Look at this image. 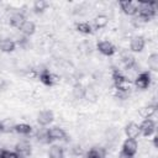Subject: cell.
<instances>
[{"mask_svg": "<svg viewBox=\"0 0 158 158\" xmlns=\"http://www.w3.org/2000/svg\"><path fill=\"white\" fill-rule=\"evenodd\" d=\"M156 2L149 1V2H139L137 5V14L138 17L143 21H151L156 16Z\"/></svg>", "mask_w": 158, "mask_h": 158, "instance_id": "obj_1", "label": "cell"}, {"mask_svg": "<svg viewBox=\"0 0 158 158\" xmlns=\"http://www.w3.org/2000/svg\"><path fill=\"white\" fill-rule=\"evenodd\" d=\"M37 77L40 79V81L47 86H52V85H56L59 83V77L51 73L48 69H41L37 73Z\"/></svg>", "mask_w": 158, "mask_h": 158, "instance_id": "obj_2", "label": "cell"}, {"mask_svg": "<svg viewBox=\"0 0 158 158\" xmlns=\"http://www.w3.org/2000/svg\"><path fill=\"white\" fill-rule=\"evenodd\" d=\"M151 84V73L149 72H142L139 73L135 79V85L138 89H146Z\"/></svg>", "mask_w": 158, "mask_h": 158, "instance_id": "obj_3", "label": "cell"}, {"mask_svg": "<svg viewBox=\"0 0 158 158\" xmlns=\"http://www.w3.org/2000/svg\"><path fill=\"white\" fill-rule=\"evenodd\" d=\"M67 135L65 132L59 128V127H52V128H48L47 130V138H48V142H52V141H59V139H65Z\"/></svg>", "mask_w": 158, "mask_h": 158, "instance_id": "obj_4", "label": "cell"}, {"mask_svg": "<svg viewBox=\"0 0 158 158\" xmlns=\"http://www.w3.org/2000/svg\"><path fill=\"white\" fill-rule=\"evenodd\" d=\"M54 118V115L51 110H42L38 112L37 115V122L41 125V126H47L49 125Z\"/></svg>", "mask_w": 158, "mask_h": 158, "instance_id": "obj_5", "label": "cell"}, {"mask_svg": "<svg viewBox=\"0 0 158 158\" xmlns=\"http://www.w3.org/2000/svg\"><path fill=\"white\" fill-rule=\"evenodd\" d=\"M139 131L143 136H151L154 131H156V125H154V121L151 120V118H146L143 120V122L139 125Z\"/></svg>", "mask_w": 158, "mask_h": 158, "instance_id": "obj_6", "label": "cell"}, {"mask_svg": "<svg viewBox=\"0 0 158 158\" xmlns=\"http://www.w3.org/2000/svg\"><path fill=\"white\" fill-rule=\"evenodd\" d=\"M15 152L19 154L20 158H23L26 156L31 154V144L27 141H20L15 146Z\"/></svg>", "mask_w": 158, "mask_h": 158, "instance_id": "obj_7", "label": "cell"}, {"mask_svg": "<svg viewBox=\"0 0 158 158\" xmlns=\"http://www.w3.org/2000/svg\"><path fill=\"white\" fill-rule=\"evenodd\" d=\"M98 49H99V52L100 53H102L104 56H112L115 52H116V48H115V46L111 43V42H109V41H101V42H99L98 43Z\"/></svg>", "mask_w": 158, "mask_h": 158, "instance_id": "obj_8", "label": "cell"}, {"mask_svg": "<svg viewBox=\"0 0 158 158\" xmlns=\"http://www.w3.org/2000/svg\"><path fill=\"white\" fill-rule=\"evenodd\" d=\"M125 133L127 136V138H132V139H136V137L139 136L141 131H139V125L135 123V122H130L126 128H125Z\"/></svg>", "mask_w": 158, "mask_h": 158, "instance_id": "obj_9", "label": "cell"}, {"mask_svg": "<svg viewBox=\"0 0 158 158\" xmlns=\"http://www.w3.org/2000/svg\"><path fill=\"white\" fill-rule=\"evenodd\" d=\"M137 148H138V146H137L136 139L127 138V139L123 142L121 151H123V152H126V153H128V154H131V156H135L136 152H137Z\"/></svg>", "mask_w": 158, "mask_h": 158, "instance_id": "obj_10", "label": "cell"}, {"mask_svg": "<svg viewBox=\"0 0 158 158\" xmlns=\"http://www.w3.org/2000/svg\"><path fill=\"white\" fill-rule=\"evenodd\" d=\"M144 44H146V41L142 36H136L131 40V44H130V48L131 51L133 52H142L143 48H144Z\"/></svg>", "mask_w": 158, "mask_h": 158, "instance_id": "obj_11", "label": "cell"}, {"mask_svg": "<svg viewBox=\"0 0 158 158\" xmlns=\"http://www.w3.org/2000/svg\"><path fill=\"white\" fill-rule=\"evenodd\" d=\"M120 6L122 11L128 16H133L137 14V5L132 1H120Z\"/></svg>", "mask_w": 158, "mask_h": 158, "instance_id": "obj_12", "label": "cell"}, {"mask_svg": "<svg viewBox=\"0 0 158 158\" xmlns=\"http://www.w3.org/2000/svg\"><path fill=\"white\" fill-rule=\"evenodd\" d=\"M25 21H26L25 20V15L17 12V14H14L11 16V19H10V26H12L15 28H20Z\"/></svg>", "mask_w": 158, "mask_h": 158, "instance_id": "obj_13", "label": "cell"}, {"mask_svg": "<svg viewBox=\"0 0 158 158\" xmlns=\"http://www.w3.org/2000/svg\"><path fill=\"white\" fill-rule=\"evenodd\" d=\"M20 31L25 35V36H31L35 33L36 31V25L32 21H25L22 23V26L20 27Z\"/></svg>", "mask_w": 158, "mask_h": 158, "instance_id": "obj_14", "label": "cell"}, {"mask_svg": "<svg viewBox=\"0 0 158 158\" xmlns=\"http://www.w3.org/2000/svg\"><path fill=\"white\" fill-rule=\"evenodd\" d=\"M16 48V42L11 41V40H1L0 41V49L2 52H6V53H10V52H14Z\"/></svg>", "mask_w": 158, "mask_h": 158, "instance_id": "obj_15", "label": "cell"}, {"mask_svg": "<svg viewBox=\"0 0 158 158\" xmlns=\"http://www.w3.org/2000/svg\"><path fill=\"white\" fill-rule=\"evenodd\" d=\"M122 63L125 64V67H126V69L128 70V69H136L137 68V63H136V59H135V57H132L131 54H128V53H126V54H123L122 56Z\"/></svg>", "mask_w": 158, "mask_h": 158, "instance_id": "obj_16", "label": "cell"}, {"mask_svg": "<svg viewBox=\"0 0 158 158\" xmlns=\"http://www.w3.org/2000/svg\"><path fill=\"white\" fill-rule=\"evenodd\" d=\"M156 111H157V106L156 105H148V106H144V107L139 109L138 114L144 118H149L152 115L156 114Z\"/></svg>", "mask_w": 158, "mask_h": 158, "instance_id": "obj_17", "label": "cell"}, {"mask_svg": "<svg viewBox=\"0 0 158 158\" xmlns=\"http://www.w3.org/2000/svg\"><path fill=\"white\" fill-rule=\"evenodd\" d=\"M49 158H63L64 157V149L59 146H52L48 151Z\"/></svg>", "mask_w": 158, "mask_h": 158, "instance_id": "obj_18", "label": "cell"}, {"mask_svg": "<svg viewBox=\"0 0 158 158\" xmlns=\"http://www.w3.org/2000/svg\"><path fill=\"white\" fill-rule=\"evenodd\" d=\"M107 23H109V17H107L106 15H98V16L94 19V26H95L96 30L104 28Z\"/></svg>", "mask_w": 158, "mask_h": 158, "instance_id": "obj_19", "label": "cell"}, {"mask_svg": "<svg viewBox=\"0 0 158 158\" xmlns=\"http://www.w3.org/2000/svg\"><path fill=\"white\" fill-rule=\"evenodd\" d=\"M75 28H77V31H79L80 33H84V35L93 33V28H91L90 23H88V22H77Z\"/></svg>", "mask_w": 158, "mask_h": 158, "instance_id": "obj_20", "label": "cell"}, {"mask_svg": "<svg viewBox=\"0 0 158 158\" xmlns=\"http://www.w3.org/2000/svg\"><path fill=\"white\" fill-rule=\"evenodd\" d=\"M14 131L20 135H30L32 132V127L27 123H17V125H15Z\"/></svg>", "mask_w": 158, "mask_h": 158, "instance_id": "obj_21", "label": "cell"}, {"mask_svg": "<svg viewBox=\"0 0 158 158\" xmlns=\"http://www.w3.org/2000/svg\"><path fill=\"white\" fill-rule=\"evenodd\" d=\"M104 156H105V152L102 149H100V148L99 149L98 148H91V149L88 151L85 158H104Z\"/></svg>", "mask_w": 158, "mask_h": 158, "instance_id": "obj_22", "label": "cell"}, {"mask_svg": "<svg viewBox=\"0 0 158 158\" xmlns=\"http://www.w3.org/2000/svg\"><path fill=\"white\" fill-rule=\"evenodd\" d=\"M47 7H48V2L44 1V0H37V1H35V4H33V10H35L36 14L43 12Z\"/></svg>", "mask_w": 158, "mask_h": 158, "instance_id": "obj_23", "label": "cell"}, {"mask_svg": "<svg viewBox=\"0 0 158 158\" xmlns=\"http://www.w3.org/2000/svg\"><path fill=\"white\" fill-rule=\"evenodd\" d=\"M148 67L153 72L158 70V54L157 53H153L148 57Z\"/></svg>", "mask_w": 158, "mask_h": 158, "instance_id": "obj_24", "label": "cell"}, {"mask_svg": "<svg viewBox=\"0 0 158 158\" xmlns=\"http://www.w3.org/2000/svg\"><path fill=\"white\" fill-rule=\"evenodd\" d=\"M83 98L86 99V100H90V101H95L96 98H98V95H96V93H95L94 89H91V88H86V89L84 90V95H83Z\"/></svg>", "mask_w": 158, "mask_h": 158, "instance_id": "obj_25", "label": "cell"}, {"mask_svg": "<svg viewBox=\"0 0 158 158\" xmlns=\"http://www.w3.org/2000/svg\"><path fill=\"white\" fill-rule=\"evenodd\" d=\"M0 158H20L16 152L6 151V149H0Z\"/></svg>", "mask_w": 158, "mask_h": 158, "instance_id": "obj_26", "label": "cell"}, {"mask_svg": "<svg viewBox=\"0 0 158 158\" xmlns=\"http://www.w3.org/2000/svg\"><path fill=\"white\" fill-rule=\"evenodd\" d=\"M84 88L80 85V84H77L75 86H74V89H73V93H74V96L75 98H83V95H84Z\"/></svg>", "mask_w": 158, "mask_h": 158, "instance_id": "obj_27", "label": "cell"}, {"mask_svg": "<svg viewBox=\"0 0 158 158\" xmlns=\"http://www.w3.org/2000/svg\"><path fill=\"white\" fill-rule=\"evenodd\" d=\"M72 152H73V154H75V156H81V154H83V149H81V147H79V146H74V147L72 148Z\"/></svg>", "mask_w": 158, "mask_h": 158, "instance_id": "obj_28", "label": "cell"}, {"mask_svg": "<svg viewBox=\"0 0 158 158\" xmlns=\"http://www.w3.org/2000/svg\"><path fill=\"white\" fill-rule=\"evenodd\" d=\"M118 158H133V156H131V154H128V153L121 151V152L118 153Z\"/></svg>", "mask_w": 158, "mask_h": 158, "instance_id": "obj_29", "label": "cell"}, {"mask_svg": "<svg viewBox=\"0 0 158 158\" xmlns=\"http://www.w3.org/2000/svg\"><path fill=\"white\" fill-rule=\"evenodd\" d=\"M5 85H6V83L4 80H0V90H4L5 89Z\"/></svg>", "mask_w": 158, "mask_h": 158, "instance_id": "obj_30", "label": "cell"}, {"mask_svg": "<svg viewBox=\"0 0 158 158\" xmlns=\"http://www.w3.org/2000/svg\"><path fill=\"white\" fill-rule=\"evenodd\" d=\"M4 132H5V127H4L2 121H0V133H4Z\"/></svg>", "mask_w": 158, "mask_h": 158, "instance_id": "obj_31", "label": "cell"}]
</instances>
